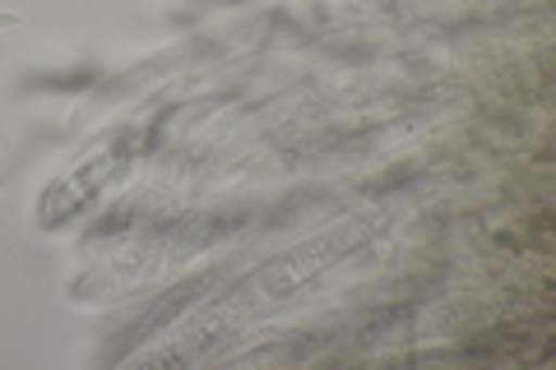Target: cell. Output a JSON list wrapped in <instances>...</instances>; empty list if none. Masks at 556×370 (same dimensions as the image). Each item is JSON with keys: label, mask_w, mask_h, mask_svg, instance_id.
<instances>
[{"label": "cell", "mask_w": 556, "mask_h": 370, "mask_svg": "<svg viewBox=\"0 0 556 370\" xmlns=\"http://www.w3.org/2000/svg\"><path fill=\"white\" fill-rule=\"evenodd\" d=\"M24 24V14H14V10H0V28H20Z\"/></svg>", "instance_id": "1"}]
</instances>
